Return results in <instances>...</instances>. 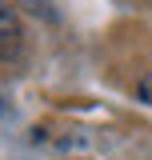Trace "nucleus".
Returning <instances> with one entry per match:
<instances>
[{
    "label": "nucleus",
    "instance_id": "obj_1",
    "mask_svg": "<svg viewBox=\"0 0 152 160\" xmlns=\"http://www.w3.org/2000/svg\"><path fill=\"white\" fill-rule=\"evenodd\" d=\"M16 44H20V16L12 4L0 0V60L8 52H16Z\"/></svg>",
    "mask_w": 152,
    "mask_h": 160
},
{
    "label": "nucleus",
    "instance_id": "obj_2",
    "mask_svg": "<svg viewBox=\"0 0 152 160\" xmlns=\"http://www.w3.org/2000/svg\"><path fill=\"white\" fill-rule=\"evenodd\" d=\"M0 108H4V104H0Z\"/></svg>",
    "mask_w": 152,
    "mask_h": 160
}]
</instances>
